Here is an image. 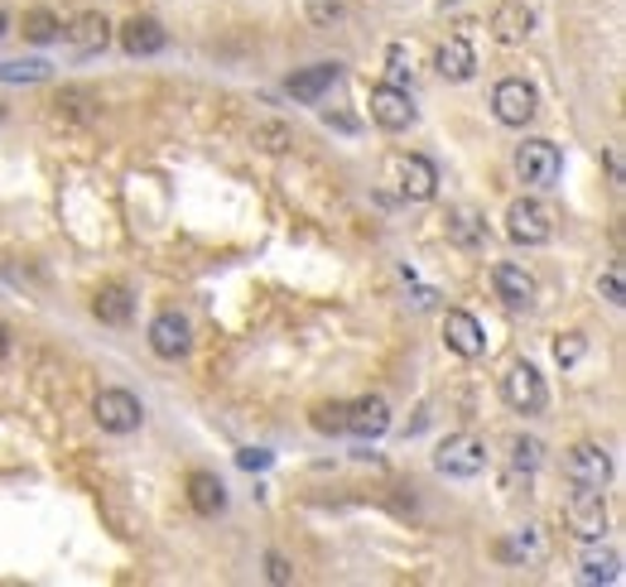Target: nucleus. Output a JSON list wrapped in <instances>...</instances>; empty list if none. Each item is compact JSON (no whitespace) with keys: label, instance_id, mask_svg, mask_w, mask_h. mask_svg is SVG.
Listing matches in <instances>:
<instances>
[{"label":"nucleus","instance_id":"nucleus-19","mask_svg":"<svg viewBox=\"0 0 626 587\" xmlns=\"http://www.w3.org/2000/svg\"><path fill=\"white\" fill-rule=\"evenodd\" d=\"M92 313H97L102 323H112V328H126L130 313H136V299H130L126 285H102L97 294H92Z\"/></svg>","mask_w":626,"mask_h":587},{"label":"nucleus","instance_id":"nucleus-15","mask_svg":"<svg viewBox=\"0 0 626 587\" xmlns=\"http://www.w3.org/2000/svg\"><path fill=\"white\" fill-rule=\"evenodd\" d=\"M434 68H438V77H448V83H468V77L477 73V53L463 34H453L448 44H438Z\"/></svg>","mask_w":626,"mask_h":587},{"label":"nucleus","instance_id":"nucleus-14","mask_svg":"<svg viewBox=\"0 0 626 587\" xmlns=\"http://www.w3.org/2000/svg\"><path fill=\"white\" fill-rule=\"evenodd\" d=\"M165 44H169L165 24L150 20V15H136V20L121 24V49L130 53V58H150V53H159Z\"/></svg>","mask_w":626,"mask_h":587},{"label":"nucleus","instance_id":"nucleus-22","mask_svg":"<svg viewBox=\"0 0 626 587\" xmlns=\"http://www.w3.org/2000/svg\"><path fill=\"white\" fill-rule=\"evenodd\" d=\"M501 558H544V540H540V530H535V525L516 530V535L501 544Z\"/></svg>","mask_w":626,"mask_h":587},{"label":"nucleus","instance_id":"nucleus-3","mask_svg":"<svg viewBox=\"0 0 626 587\" xmlns=\"http://www.w3.org/2000/svg\"><path fill=\"white\" fill-rule=\"evenodd\" d=\"M506 236L516 246H544L554 236V212L535 198H521V203L506 207Z\"/></svg>","mask_w":626,"mask_h":587},{"label":"nucleus","instance_id":"nucleus-28","mask_svg":"<svg viewBox=\"0 0 626 587\" xmlns=\"http://www.w3.org/2000/svg\"><path fill=\"white\" fill-rule=\"evenodd\" d=\"M583 352H588L583 332H559V342H554V362H559V366H574V362H583Z\"/></svg>","mask_w":626,"mask_h":587},{"label":"nucleus","instance_id":"nucleus-10","mask_svg":"<svg viewBox=\"0 0 626 587\" xmlns=\"http://www.w3.org/2000/svg\"><path fill=\"white\" fill-rule=\"evenodd\" d=\"M150 346H155V356H165V362H179V356H189V346H193L189 318L159 313L155 323H150Z\"/></svg>","mask_w":626,"mask_h":587},{"label":"nucleus","instance_id":"nucleus-1","mask_svg":"<svg viewBox=\"0 0 626 587\" xmlns=\"http://www.w3.org/2000/svg\"><path fill=\"white\" fill-rule=\"evenodd\" d=\"M434 467L444 477H458V482H468V477H477L487 467V444L477 434H453L438 444L434 452Z\"/></svg>","mask_w":626,"mask_h":587},{"label":"nucleus","instance_id":"nucleus-2","mask_svg":"<svg viewBox=\"0 0 626 587\" xmlns=\"http://www.w3.org/2000/svg\"><path fill=\"white\" fill-rule=\"evenodd\" d=\"M516 173H521V183H530V189H554L559 173H564V154H559L554 140H526L516 150Z\"/></svg>","mask_w":626,"mask_h":587},{"label":"nucleus","instance_id":"nucleus-8","mask_svg":"<svg viewBox=\"0 0 626 587\" xmlns=\"http://www.w3.org/2000/svg\"><path fill=\"white\" fill-rule=\"evenodd\" d=\"M564 477L574 487H593V491H603L612 482V458H607V448H597V444H579V448H569V458H564Z\"/></svg>","mask_w":626,"mask_h":587},{"label":"nucleus","instance_id":"nucleus-25","mask_svg":"<svg viewBox=\"0 0 626 587\" xmlns=\"http://www.w3.org/2000/svg\"><path fill=\"white\" fill-rule=\"evenodd\" d=\"M314 429H318V434H348V399L318 405V409H314Z\"/></svg>","mask_w":626,"mask_h":587},{"label":"nucleus","instance_id":"nucleus-18","mask_svg":"<svg viewBox=\"0 0 626 587\" xmlns=\"http://www.w3.org/2000/svg\"><path fill=\"white\" fill-rule=\"evenodd\" d=\"M63 34H68V44L77 53H102L106 44H112V20L97 15V10H87V15H77Z\"/></svg>","mask_w":626,"mask_h":587},{"label":"nucleus","instance_id":"nucleus-34","mask_svg":"<svg viewBox=\"0 0 626 587\" xmlns=\"http://www.w3.org/2000/svg\"><path fill=\"white\" fill-rule=\"evenodd\" d=\"M6 352H10V328L0 323V356H6Z\"/></svg>","mask_w":626,"mask_h":587},{"label":"nucleus","instance_id":"nucleus-11","mask_svg":"<svg viewBox=\"0 0 626 587\" xmlns=\"http://www.w3.org/2000/svg\"><path fill=\"white\" fill-rule=\"evenodd\" d=\"M444 342H448V352H458V356H482V323H477L473 313H463V309H448L444 313Z\"/></svg>","mask_w":626,"mask_h":587},{"label":"nucleus","instance_id":"nucleus-16","mask_svg":"<svg viewBox=\"0 0 626 587\" xmlns=\"http://www.w3.org/2000/svg\"><path fill=\"white\" fill-rule=\"evenodd\" d=\"M401 193L410 198V203H429V198L438 193V169L424 154L401 159Z\"/></svg>","mask_w":626,"mask_h":587},{"label":"nucleus","instance_id":"nucleus-17","mask_svg":"<svg viewBox=\"0 0 626 587\" xmlns=\"http://www.w3.org/2000/svg\"><path fill=\"white\" fill-rule=\"evenodd\" d=\"M530 30H535V10L526 0H506V6H497V15H491V34L501 44H521V39H530Z\"/></svg>","mask_w":626,"mask_h":587},{"label":"nucleus","instance_id":"nucleus-21","mask_svg":"<svg viewBox=\"0 0 626 587\" xmlns=\"http://www.w3.org/2000/svg\"><path fill=\"white\" fill-rule=\"evenodd\" d=\"M189 505H193L198 515H208V520L222 515L226 511V487L212 472H193L189 477Z\"/></svg>","mask_w":626,"mask_h":587},{"label":"nucleus","instance_id":"nucleus-24","mask_svg":"<svg viewBox=\"0 0 626 587\" xmlns=\"http://www.w3.org/2000/svg\"><path fill=\"white\" fill-rule=\"evenodd\" d=\"M544 462V444H540V438H511V467H516V472H535V467Z\"/></svg>","mask_w":626,"mask_h":587},{"label":"nucleus","instance_id":"nucleus-29","mask_svg":"<svg viewBox=\"0 0 626 587\" xmlns=\"http://www.w3.org/2000/svg\"><path fill=\"white\" fill-rule=\"evenodd\" d=\"M448 232H453V242H458V246H477V242H482V226H477L473 212H453Z\"/></svg>","mask_w":626,"mask_h":587},{"label":"nucleus","instance_id":"nucleus-13","mask_svg":"<svg viewBox=\"0 0 626 587\" xmlns=\"http://www.w3.org/2000/svg\"><path fill=\"white\" fill-rule=\"evenodd\" d=\"M391 429V405L381 395H367V399H352L348 405V434L357 438H381Z\"/></svg>","mask_w":626,"mask_h":587},{"label":"nucleus","instance_id":"nucleus-30","mask_svg":"<svg viewBox=\"0 0 626 587\" xmlns=\"http://www.w3.org/2000/svg\"><path fill=\"white\" fill-rule=\"evenodd\" d=\"M348 15V6L342 0H309V20L314 24H332V20H342Z\"/></svg>","mask_w":626,"mask_h":587},{"label":"nucleus","instance_id":"nucleus-12","mask_svg":"<svg viewBox=\"0 0 626 587\" xmlns=\"http://www.w3.org/2000/svg\"><path fill=\"white\" fill-rule=\"evenodd\" d=\"M491 285H497V299L506 309H530V303H535V279L511 260H501L497 270H491Z\"/></svg>","mask_w":626,"mask_h":587},{"label":"nucleus","instance_id":"nucleus-32","mask_svg":"<svg viewBox=\"0 0 626 587\" xmlns=\"http://www.w3.org/2000/svg\"><path fill=\"white\" fill-rule=\"evenodd\" d=\"M265 573H270V583H289V578H295V573H289V564H285L279 554L265 558Z\"/></svg>","mask_w":626,"mask_h":587},{"label":"nucleus","instance_id":"nucleus-35","mask_svg":"<svg viewBox=\"0 0 626 587\" xmlns=\"http://www.w3.org/2000/svg\"><path fill=\"white\" fill-rule=\"evenodd\" d=\"M0 34H6V15H0Z\"/></svg>","mask_w":626,"mask_h":587},{"label":"nucleus","instance_id":"nucleus-20","mask_svg":"<svg viewBox=\"0 0 626 587\" xmlns=\"http://www.w3.org/2000/svg\"><path fill=\"white\" fill-rule=\"evenodd\" d=\"M338 77H342L338 63H314V68H304V73L289 77V97H295V102H318L323 92H332Z\"/></svg>","mask_w":626,"mask_h":587},{"label":"nucleus","instance_id":"nucleus-9","mask_svg":"<svg viewBox=\"0 0 626 587\" xmlns=\"http://www.w3.org/2000/svg\"><path fill=\"white\" fill-rule=\"evenodd\" d=\"M371 121H376L381 130H410L415 126V102H410V92L401 87H371Z\"/></svg>","mask_w":626,"mask_h":587},{"label":"nucleus","instance_id":"nucleus-7","mask_svg":"<svg viewBox=\"0 0 626 587\" xmlns=\"http://www.w3.org/2000/svg\"><path fill=\"white\" fill-rule=\"evenodd\" d=\"M491 111H497L501 126H526V121H535L540 97L526 77H506V83H497V92H491Z\"/></svg>","mask_w":626,"mask_h":587},{"label":"nucleus","instance_id":"nucleus-33","mask_svg":"<svg viewBox=\"0 0 626 587\" xmlns=\"http://www.w3.org/2000/svg\"><path fill=\"white\" fill-rule=\"evenodd\" d=\"M236 462H242L246 472H261V467H270V452H261V448H246V452H242V458H236Z\"/></svg>","mask_w":626,"mask_h":587},{"label":"nucleus","instance_id":"nucleus-27","mask_svg":"<svg viewBox=\"0 0 626 587\" xmlns=\"http://www.w3.org/2000/svg\"><path fill=\"white\" fill-rule=\"evenodd\" d=\"M0 77H6V83H44L49 63H39V58H30V63H0Z\"/></svg>","mask_w":626,"mask_h":587},{"label":"nucleus","instance_id":"nucleus-26","mask_svg":"<svg viewBox=\"0 0 626 587\" xmlns=\"http://www.w3.org/2000/svg\"><path fill=\"white\" fill-rule=\"evenodd\" d=\"M59 30H63V24L53 20L49 10H30V15H24V39H30V44H53Z\"/></svg>","mask_w":626,"mask_h":587},{"label":"nucleus","instance_id":"nucleus-31","mask_svg":"<svg viewBox=\"0 0 626 587\" xmlns=\"http://www.w3.org/2000/svg\"><path fill=\"white\" fill-rule=\"evenodd\" d=\"M597 289H603V299H607V303H617V309L626 303V289H622V279H617V275H603V285H597Z\"/></svg>","mask_w":626,"mask_h":587},{"label":"nucleus","instance_id":"nucleus-5","mask_svg":"<svg viewBox=\"0 0 626 587\" xmlns=\"http://www.w3.org/2000/svg\"><path fill=\"white\" fill-rule=\"evenodd\" d=\"M92 419H97L106 434H136L145 424V405L130 391H102L92 399Z\"/></svg>","mask_w":626,"mask_h":587},{"label":"nucleus","instance_id":"nucleus-4","mask_svg":"<svg viewBox=\"0 0 626 587\" xmlns=\"http://www.w3.org/2000/svg\"><path fill=\"white\" fill-rule=\"evenodd\" d=\"M501 395H506V405L516 409V415H540L544 405H550V391H544V376L530 362H516L511 371H506V381H501Z\"/></svg>","mask_w":626,"mask_h":587},{"label":"nucleus","instance_id":"nucleus-36","mask_svg":"<svg viewBox=\"0 0 626 587\" xmlns=\"http://www.w3.org/2000/svg\"><path fill=\"white\" fill-rule=\"evenodd\" d=\"M0 116H6V106H0Z\"/></svg>","mask_w":626,"mask_h":587},{"label":"nucleus","instance_id":"nucleus-6","mask_svg":"<svg viewBox=\"0 0 626 587\" xmlns=\"http://www.w3.org/2000/svg\"><path fill=\"white\" fill-rule=\"evenodd\" d=\"M564 520L579 540H603L607 530V497L593 487H574V497L564 501Z\"/></svg>","mask_w":626,"mask_h":587},{"label":"nucleus","instance_id":"nucleus-23","mask_svg":"<svg viewBox=\"0 0 626 587\" xmlns=\"http://www.w3.org/2000/svg\"><path fill=\"white\" fill-rule=\"evenodd\" d=\"M617 568H622V558L612 554V549H603V554H588L583 558V583H617Z\"/></svg>","mask_w":626,"mask_h":587}]
</instances>
